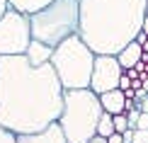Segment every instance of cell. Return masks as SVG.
Masks as SVG:
<instances>
[{
	"label": "cell",
	"mask_w": 148,
	"mask_h": 143,
	"mask_svg": "<svg viewBox=\"0 0 148 143\" xmlns=\"http://www.w3.org/2000/svg\"><path fill=\"white\" fill-rule=\"evenodd\" d=\"M131 90H134V92H136V90H143V80H141V78L131 80Z\"/></svg>",
	"instance_id": "obj_20"
},
{
	"label": "cell",
	"mask_w": 148,
	"mask_h": 143,
	"mask_svg": "<svg viewBox=\"0 0 148 143\" xmlns=\"http://www.w3.org/2000/svg\"><path fill=\"white\" fill-rule=\"evenodd\" d=\"M27 61L32 66H46V63H51V56H53V49L51 46H46V44H41V41H34L32 39V44H29L27 49Z\"/></svg>",
	"instance_id": "obj_10"
},
{
	"label": "cell",
	"mask_w": 148,
	"mask_h": 143,
	"mask_svg": "<svg viewBox=\"0 0 148 143\" xmlns=\"http://www.w3.org/2000/svg\"><path fill=\"white\" fill-rule=\"evenodd\" d=\"M51 66L56 70L58 83L63 85V90H88L90 80H92L95 53L75 34V36L66 39L63 44H58L53 49Z\"/></svg>",
	"instance_id": "obj_5"
},
{
	"label": "cell",
	"mask_w": 148,
	"mask_h": 143,
	"mask_svg": "<svg viewBox=\"0 0 148 143\" xmlns=\"http://www.w3.org/2000/svg\"><path fill=\"white\" fill-rule=\"evenodd\" d=\"M129 88H131V78L124 73V75H121V80H119V90L124 92V90H129Z\"/></svg>",
	"instance_id": "obj_19"
},
{
	"label": "cell",
	"mask_w": 148,
	"mask_h": 143,
	"mask_svg": "<svg viewBox=\"0 0 148 143\" xmlns=\"http://www.w3.org/2000/svg\"><path fill=\"white\" fill-rule=\"evenodd\" d=\"M32 39L56 49L80 29V0H53L44 10L29 15Z\"/></svg>",
	"instance_id": "obj_4"
},
{
	"label": "cell",
	"mask_w": 148,
	"mask_h": 143,
	"mask_svg": "<svg viewBox=\"0 0 148 143\" xmlns=\"http://www.w3.org/2000/svg\"><path fill=\"white\" fill-rule=\"evenodd\" d=\"M126 116H129V126L131 129H136V121H138V116H141V109H131V112H126Z\"/></svg>",
	"instance_id": "obj_16"
},
{
	"label": "cell",
	"mask_w": 148,
	"mask_h": 143,
	"mask_svg": "<svg viewBox=\"0 0 148 143\" xmlns=\"http://www.w3.org/2000/svg\"><path fill=\"white\" fill-rule=\"evenodd\" d=\"M146 15H148V0H146Z\"/></svg>",
	"instance_id": "obj_28"
},
{
	"label": "cell",
	"mask_w": 148,
	"mask_h": 143,
	"mask_svg": "<svg viewBox=\"0 0 148 143\" xmlns=\"http://www.w3.org/2000/svg\"><path fill=\"white\" fill-rule=\"evenodd\" d=\"M53 0H8V5L12 10H17V12H22V15H34V12H39V10H44L46 5H51Z\"/></svg>",
	"instance_id": "obj_12"
},
{
	"label": "cell",
	"mask_w": 148,
	"mask_h": 143,
	"mask_svg": "<svg viewBox=\"0 0 148 143\" xmlns=\"http://www.w3.org/2000/svg\"><path fill=\"white\" fill-rule=\"evenodd\" d=\"M10 10V5H8V0H0V17L5 15V12Z\"/></svg>",
	"instance_id": "obj_23"
},
{
	"label": "cell",
	"mask_w": 148,
	"mask_h": 143,
	"mask_svg": "<svg viewBox=\"0 0 148 143\" xmlns=\"http://www.w3.org/2000/svg\"><path fill=\"white\" fill-rule=\"evenodd\" d=\"M104 114L100 97L88 90H63V112L58 126L68 143H88L97 136V124Z\"/></svg>",
	"instance_id": "obj_3"
},
{
	"label": "cell",
	"mask_w": 148,
	"mask_h": 143,
	"mask_svg": "<svg viewBox=\"0 0 148 143\" xmlns=\"http://www.w3.org/2000/svg\"><path fill=\"white\" fill-rule=\"evenodd\" d=\"M100 104L102 109L107 112V114H126V97L121 90H112V92H104V95H100Z\"/></svg>",
	"instance_id": "obj_9"
},
{
	"label": "cell",
	"mask_w": 148,
	"mask_h": 143,
	"mask_svg": "<svg viewBox=\"0 0 148 143\" xmlns=\"http://www.w3.org/2000/svg\"><path fill=\"white\" fill-rule=\"evenodd\" d=\"M0 143H17V136H15V133H10L8 129L0 126Z\"/></svg>",
	"instance_id": "obj_15"
},
{
	"label": "cell",
	"mask_w": 148,
	"mask_h": 143,
	"mask_svg": "<svg viewBox=\"0 0 148 143\" xmlns=\"http://www.w3.org/2000/svg\"><path fill=\"white\" fill-rule=\"evenodd\" d=\"M112 133H116L114 131V121H112V114H104L100 116V124H97V136H102V138H109Z\"/></svg>",
	"instance_id": "obj_13"
},
{
	"label": "cell",
	"mask_w": 148,
	"mask_h": 143,
	"mask_svg": "<svg viewBox=\"0 0 148 143\" xmlns=\"http://www.w3.org/2000/svg\"><path fill=\"white\" fill-rule=\"evenodd\" d=\"M124 73H126V75H129V78H131V80H136V78L141 75V73L136 70V68H129V70H124Z\"/></svg>",
	"instance_id": "obj_22"
},
{
	"label": "cell",
	"mask_w": 148,
	"mask_h": 143,
	"mask_svg": "<svg viewBox=\"0 0 148 143\" xmlns=\"http://www.w3.org/2000/svg\"><path fill=\"white\" fill-rule=\"evenodd\" d=\"M146 20V0H80L78 36L95 56H116L136 41Z\"/></svg>",
	"instance_id": "obj_2"
},
{
	"label": "cell",
	"mask_w": 148,
	"mask_h": 143,
	"mask_svg": "<svg viewBox=\"0 0 148 143\" xmlns=\"http://www.w3.org/2000/svg\"><path fill=\"white\" fill-rule=\"evenodd\" d=\"M131 143H148V131H141V129H136V131H134Z\"/></svg>",
	"instance_id": "obj_17"
},
{
	"label": "cell",
	"mask_w": 148,
	"mask_h": 143,
	"mask_svg": "<svg viewBox=\"0 0 148 143\" xmlns=\"http://www.w3.org/2000/svg\"><path fill=\"white\" fill-rule=\"evenodd\" d=\"M143 90H146V95H148V80H143Z\"/></svg>",
	"instance_id": "obj_27"
},
{
	"label": "cell",
	"mask_w": 148,
	"mask_h": 143,
	"mask_svg": "<svg viewBox=\"0 0 148 143\" xmlns=\"http://www.w3.org/2000/svg\"><path fill=\"white\" fill-rule=\"evenodd\" d=\"M29 44H32L29 17L10 8L0 17V58L3 56H24Z\"/></svg>",
	"instance_id": "obj_6"
},
{
	"label": "cell",
	"mask_w": 148,
	"mask_h": 143,
	"mask_svg": "<svg viewBox=\"0 0 148 143\" xmlns=\"http://www.w3.org/2000/svg\"><path fill=\"white\" fill-rule=\"evenodd\" d=\"M136 129L148 131V114H146V112H141V116H138V121H136Z\"/></svg>",
	"instance_id": "obj_18"
},
{
	"label": "cell",
	"mask_w": 148,
	"mask_h": 143,
	"mask_svg": "<svg viewBox=\"0 0 148 143\" xmlns=\"http://www.w3.org/2000/svg\"><path fill=\"white\" fill-rule=\"evenodd\" d=\"M141 32H143V34L148 36V15H146V20H143V24H141Z\"/></svg>",
	"instance_id": "obj_26"
},
{
	"label": "cell",
	"mask_w": 148,
	"mask_h": 143,
	"mask_svg": "<svg viewBox=\"0 0 148 143\" xmlns=\"http://www.w3.org/2000/svg\"><path fill=\"white\" fill-rule=\"evenodd\" d=\"M17 143H68L63 136V129L56 124H51V126H46L44 131L39 133H27V136H17Z\"/></svg>",
	"instance_id": "obj_8"
},
{
	"label": "cell",
	"mask_w": 148,
	"mask_h": 143,
	"mask_svg": "<svg viewBox=\"0 0 148 143\" xmlns=\"http://www.w3.org/2000/svg\"><path fill=\"white\" fill-rule=\"evenodd\" d=\"M138 109H141V112H146V114H148V97H146V99H141V102H138Z\"/></svg>",
	"instance_id": "obj_24"
},
{
	"label": "cell",
	"mask_w": 148,
	"mask_h": 143,
	"mask_svg": "<svg viewBox=\"0 0 148 143\" xmlns=\"http://www.w3.org/2000/svg\"><path fill=\"white\" fill-rule=\"evenodd\" d=\"M88 143H109L107 138H102V136H95V138H90Z\"/></svg>",
	"instance_id": "obj_25"
},
{
	"label": "cell",
	"mask_w": 148,
	"mask_h": 143,
	"mask_svg": "<svg viewBox=\"0 0 148 143\" xmlns=\"http://www.w3.org/2000/svg\"><path fill=\"white\" fill-rule=\"evenodd\" d=\"M124 75V68L119 66L116 56H95V66H92V80L90 90L97 97L104 92L119 90V80Z\"/></svg>",
	"instance_id": "obj_7"
},
{
	"label": "cell",
	"mask_w": 148,
	"mask_h": 143,
	"mask_svg": "<svg viewBox=\"0 0 148 143\" xmlns=\"http://www.w3.org/2000/svg\"><path fill=\"white\" fill-rule=\"evenodd\" d=\"M63 112V85L51 63L32 66L27 56L0 58V126L15 136L39 133Z\"/></svg>",
	"instance_id": "obj_1"
},
{
	"label": "cell",
	"mask_w": 148,
	"mask_h": 143,
	"mask_svg": "<svg viewBox=\"0 0 148 143\" xmlns=\"http://www.w3.org/2000/svg\"><path fill=\"white\" fill-rule=\"evenodd\" d=\"M141 58H143V49H141L136 41H131L129 46H124L119 53H116V61H119V66L129 70V68H136L141 63Z\"/></svg>",
	"instance_id": "obj_11"
},
{
	"label": "cell",
	"mask_w": 148,
	"mask_h": 143,
	"mask_svg": "<svg viewBox=\"0 0 148 143\" xmlns=\"http://www.w3.org/2000/svg\"><path fill=\"white\" fill-rule=\"evenodd\" d=\"M112 121H114V131L116 133H124V131H129V116L126 114H116V116H112Z\"/></svg>",
	"instance_id": "obj_14"
},
{
	"label": "cell",
	"mask_w": 148,
	"mask_h": 143,
	"mask_svg": "<svg viewBox=\"0 0 148 143\" xmlns=\"http://www.w3.org/2000/svg\"><path fill=\"white\" fill-rule=\"evenodd\" d=\"M107 141H109V143H124V138H121V133H112V136H109Z\"/></svg>",
	"instance_id": "obj_21"
}]
</instances>
